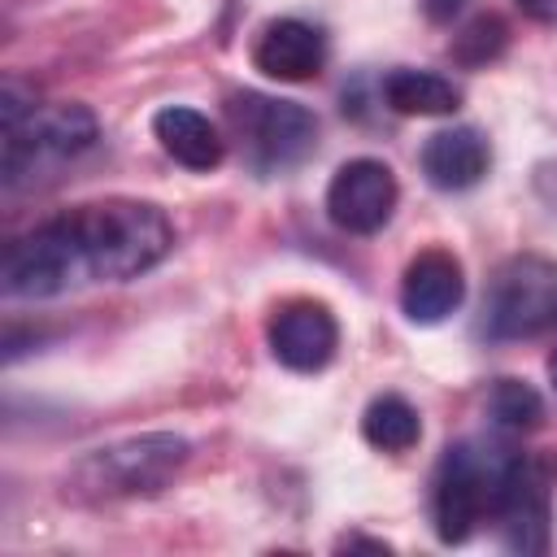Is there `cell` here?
Returning <instances> with one entry per match:
<instances>
[{"label":"cell","mask_w":557,"mask_h":557,"mask_svg":"<svg viewBox=\"0 0 557 557\" xmlns=\"http://www.w3.org/2000/svg\"><path fill=\"white\" fill-rule=\"evenodd\" d=\"M466 296V274H461V261L444 248H426L418 252L409 265H405V278H400V309L409 322L418 326H431V322H444Z\"/></svg>","instance_id":"obj_11"},{"label":"cell","mask_w":557,"mask_h":557,"mask_svg":"<svg viewBox=\"0 0 557 557\" xmlns=\"http://www.w3.org/2000/svg\"><path fill=\"white\" fill-rule=\"evenodd\" d=\"M0 278H4V296H13V300H48V296H61V292L87 283L70 218L61 213V218H48L35 231L17 235L4 248Z\"/></svg>","instance_id":"obj_6"},{"label":"cell","mask_w":557,"mask_h":557,"mask_svg":"<svg viewBox=\"0 0 557 557\" xmlns=\"http://www.w3.org/2000/svg\"><path fill=\"white\" fill-rule=\"evenodd\" d=\"M396 174L374 161V157H357V161H344L331 183H326V213L339 231L348 235H374L387 226L392 209H396Z\"/></svg>","instance_id":"obj_9"},{"label":"cell","mask_w":557,"mask_h":557,"mask_svg":"<svg viewBox=\"0 0 557 557\" xmlns=\"http://www.w3.org/2000/svg\"><path fill=\"white\" fill-rule=\"evenodd\" d=\"M152 135L157 144L187 170H218L222 157H226V144L218 135V126L200 113V109H187V104H165L157 117H152Z\"/></svg>","instance_id":"obj_14"},{"label":"cell","mask_w":557,"mask_h":557,"mask_svg":"<svg viewBox=\"0 0 557 557\" xmlns=\"http://www.w3.org/2000/svg\"><path fill=\"white\" fill-rule=\"evenodd\" d=\"M96 144V117L83 104H30L22 117L4 122V191H22L57 165L74 161Z\"/></svg>","instance_id":"obj_3"},{"label":"cell","mask_w":557,"mask_h":557,"mask_svg":"<svg viewBox=\"0 0 557 557\" xmlns=\"http://www.w3.org/2000/svg\"><path fill=\"white\" fill-rule=\"evenodd\" d=\"M557 474L553 457H509L500 492H496V522L509 548L544 553L548 548V483Z\"/></svg>","instance_id":"obj_8"},{"label":"cell","mask_w":557,"mask_h":557,"mask_svg":"<svg viewBox=\"0 0 557 557\" xmlns=\"http://www.w3.org/2000/svg\"><path fill=\"white\" fill-rule=\"evenodd\" d=\"M226 117L244 135V148L261 170H283V165L300 161L313 148V135H318V122L305 104L270 100V96H257V91L231 96Z\"/></svg>","instance_id":"obj_7"},{"label":"cell","mask_w":557,"mask_h":557,"mask_svg":"<svg viewBox=\"0 0 557 557\" xmlns=\"http://www.w3.org/2000/svg\"><path fill=\"white\" fill-rule=\"evenodd\" d=\"M461 9V0H426V13L431 17H453Z\"/></svg>","instance_id":"obj_20"},{"label":"cell","mask_w":557,"mask_h":557,"mask_svg":"<svg viewBox=\"0 0 557 557\" xmlns=\"http://www.w3.org/2000/svg\"><path fill=\"white\" fill-rule=\"evenodd\" d=\"M422 174L440 191H466L487 174V139L474 126L435 131L422 148Z\"/></svg>","instance_id":"obj_13"},{"label":"cell","mask_w":557,"mask_h":557,"mask_svg":"<svg viewBox=\"0 0 557 557\" xmlns=\"http://www.w3.org/2000/svg\"><path fill=\"white\" fill-rule=\"evenodd\" d=\"M326 61V39L318 26L300 22V17H278V22H265L257 44H252V65L265 74V78H278V83H305V78H318Z\"/></svg>","instance_id":"obj_12"},{"label":"cell","mask_w":557,"mask_h":557,"mask_svg":"<svg viewBox=\"0 0 557 557\" xmlns=\"http://www.w3.org/2000/svg\"><path fill=\"white\" fill-rule=\"evenodd\" d=\"M87 283H126L148 274L174 248L170 218L148 200H96L65 213Z\"/></svg>","instance_id":"obj_1"},{"label":"cell","mask_w":557,"mask_h":557,"mask_svg":"<svg viewBox=\"0 0 557 557\" xmlns=\"http://www.w3.org/2000/svg\"><path fill=\"white\" fill-rule=\"evenodd\" d=\"M361 435H366V444H374L383 453H405L418 444L422 422L405 396H374L361 413Z\"/></svg>","instance_id":"obj_16"},{"label":"cell","mask_w":557,"mask_h":557,"mask_svg":"<svg viewBox=\"0 0 557 557\" xmlns=\"http://www.w3.org/2000/svg\"><path fill=\"white\" fill-rule=\"evenodd\" d=\"M548 379H553V392H557V348H553V357H548Z\"/></svg>","instance_id":"obj_21"},{"label":"cell","mask_w":557,"mask_h":557,"mask_svg":"<svg viewBox=\"0 0 557 557\" xmlns=\"http://www.w3.org/2000/svg\"><path fill=\"white\" fill-rule=\"evenodd\" d=\"M187 440L174 431H148L117 440L109 448H91L70 470V492L78 500H126L161 492L187 461Z\"/></svg>","instance_id":"obj_2"},{"label":"cell","mask_w":557,"mask_h":557,"mask_svg":"<svg viewBox=\"0 0 557 557\" xmlns=\"http://www.w3.org/2000/svg\"><path fill=\"white\" fill-rule=\"evenodd\" d=\"M509 457L479 444H453L435 474V531L444 544H461L487 513H496V492Z\"/></svg>","instance_id":"obj_5"},{"label":"cell","mask_w":557,"mask_h":557,"mask_svg":"<svg viewBox=\"0 0 557 557\" xmlns=\"http://www.w3.org/2000/svg\"><path fill=\"white\" fill-rule=\"evenodd\" d=\"M483 326L492 339H535L557 331V261L548 257H509L492 287Z\"/></svg>","instance_id":"obj_4"},{"label":"cell","mask_w":557,"mask_h":557,"mask_svg":"<svg viewBox=\"0 0 557 557\" xmlns=\"http://www.w3.org/2000/svg\"><path fill=\"white\" fill-rule=\"evenodd\" d=\"M383 100L405 117H444L457 113L461 91L431 70H392L383 78Z\"/></svg>","instance_id":"obj_15"},{"label":"cell","mask_w":557,"mask_h":557,"mask_svg":"<svg viewBox=\"0 0 557 557\" xmlns=\"http://www.w3.org/2000/svg\"><path fill=\"white\" fill-rule=\"evenodd\" d=\"M487 409H492V418H496L500 426H509V431H531V426L544 422V400H540V392H535L531 383H522V379H496V387H492V396H487Z\"/></svg>","instance_id":"obj_17"},{"label":"cell","mask_w":557,"mask_h":557,"mask_svg":"<svg viewBox=\"0 0 557 557\" xmlns=\"http://www.w3.org/2000/svg\"><path fill=\"white\" fill-rule=\"evenodd\" d=\"M270 352L300 374H313L322 366H331L335 348H339V326L335 313L322 300H287L274 309L270 318Z\"/></svg>","instance_id":"obj_10"},{"label":"cell","mask_w":557,"mask_h":557,"mask_svg":"<svg viewBox=\"0 0 557 557\" xmlns=\"http://www.w3.org/2000/svg\"><path fill=\"white\" fill-rule=\"evenodd\" d=\"M509 44V26L496 13H479L457 39H453V57L461 65H487L492 57H500Z\"/></svg>","instance_id":"obj_18"},{"label":"cell","mask_w":557,"mask_h":557,"mask_svg":"<svg viewBox=\"0 0 557 557\" xmlns=\"http://www.w3.org/2000/svg\"><path fill=\"white\" fill-rule=\"evenodd\" d=\"M518 9L535 22H557V0H518Z\"/></svg>","instance_id":"obj_19"}]
</instances>
